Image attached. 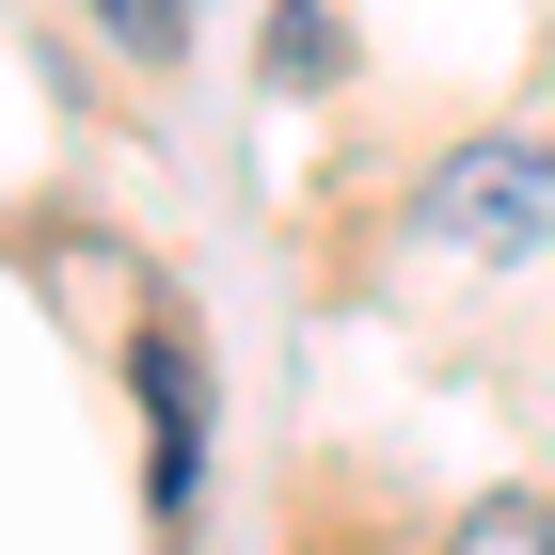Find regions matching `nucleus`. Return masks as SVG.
Instances as JSON below:
<instances>
[{
    "instance_id": "obj_3",
    "label": "nucleus",
    "mask_w": 555,
    "mask_h": 555,
    "mask_svg": "<svg viewBox=\"0 0 555 555\" xmlns=\"http://www.w3.org/2000/svg\"><path fill=\"white\" fill-rule=\"evenodd\" d=\"M95 16H112L128 64H175V48H191V0H95Z\"/></svg>"
},
{
    "instance_id": "obj_2",
    "label": "nucleus",
    "mask_w": 555,
    "mask_h": 555,
    "mask_svg": "<svg viewBox=\"0 0 555 555\" xmlns=\"http://www.w3.org/2000/svg\"><path fill=\"white\" fill-rule=\"evenodd\" d=\"M143 397H159V508L191 492V349H143Z\"/></svg>"
},
{
    "instance_id": "obj_1",
    "label": "nucleus",
    "mask_w": 555,
    "mask_h": 555,
    "mask_svg": "<svg viewBox=\"0 0 555 555\" xmlns=\"http://www.w3.org/2000/svg\"><path fill=\"white\" fill-rule=\"evenodd\" d=\"M413 222L444 255H555V143H461L413 191Z\"/></svg>"
},
{
    "instance_id": "obj_4",
    "label": "nucleus",
    "mask_w": 555,
    "mask_h": 555,
    "mask_svg": "<svg viewBox=\"0 0 555 555\" xmlns=\"http://www.w3.org/2000/svg\"><path fill=\"white\" fill-rule=\"evenodd\" d=\"M444 555H555V508H476Z\"/></svg>"
}]
</instances>
